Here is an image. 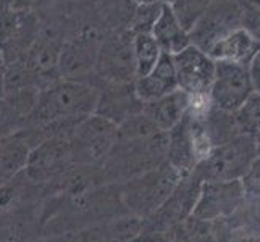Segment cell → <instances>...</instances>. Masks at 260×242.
I'll use <instances>...</instances> for the list:
<instances>
[{
  "label": "cell",
  "instance_id": "6da1fadb",
  "mask_svg": "<svg viewBox=\"0 0 260 242\" xmlns=\"http://www.w3.org/2000/svg\"><path fill=\"white\" fill-rule=\"evenodd\" d=\"M99 89L75 79L60 78L39 91L38 102L24 128H36L60 120H79L94 113Z\"/></svg>",
  "mask_w": 260,
  "mask_h": 242
},
{
  "label": "cell",
  "instance_id": "7a4b0ae2",
  "mask_svg": "<svg viewBox=\"0 0 260 242\" xmlns=\"http://www.w3.org/2000/svg\"><path fill=\"white\" fill-rule=\"evenodd\" d=\"M168 136L155 132L147 137L121 139L118 137L104 165L99 168V176L104 184L123 183L167 161Z\"/></svg>",
  "mask_w": 260,
  "mask_h": 242
},
{
  "label": "cell",
  "instance_id": "3957f363",
  "mask_svg": "<svg viewBox=\"0 0 260 242\" xmlns=\"http://www.w3.org/2000/svg\"><path fill=\"white\" fill-rule=\"evenodd\" d=\"M181 178L183 175L165 161L149 171L116 183L121 207L126 213L146 220L168 200Z\"/></svg>",
  "mask_w": 260,
  "mask_h": 242
},
{
  "label": "cell",
  "instance_id": "277c9868",
  "mask_svg": "<svg viewBox=\"0 0 260 242\" xmlns=\"http://www.w3.org/2000/svg\"><path fill=\"white\" fill-rule=\"evenodd\" d=\"M116 139L118 126L91 113L76 124L68 137L70 157L76 168L99 169L109 157Z\"/></svg>",
  "mask_w": 260,
  "mask_h": 242
},
{
  "label": "cell",
  "instance_id": "5b68a950",
  "mask_svg": "<svg viewBox=\"0 0 260 242\" xmlns=\"http://www.w3.org/2000/svg\"><path fill=\"white\" fill-rule=\"evenodd\" d=\"M257 157L254 136L236 134L235 137L215 146L199 163L192 173L201 181H231L241 179L249 165Z\"/></svg>",
  "mask_w": 260,
  "mask_h": 242
},
{
  "label": "cell",
  "instance_id": "8992f818",
  "mask_svg": "<svg viewBox=\"0 0 260 242\" xmlns=\"http://www.w3.org/2000/svg\"><path fill=\"white\" fill-rule=\"evenodd\" d=\"M136 78L133 34L128 29L105 34L97 53L92 86L129 84L134 83Z\"/></svg>",
  "mask_w": 260,
  "mask_h": 242
},
{
  "label": "cell",
  "instance_id": "52a82bcc",
  "mask_svg": "<svg viewBox=\"0 0 260 242\" xmlns=\"http://www.w3.org/2000/svg\"><path fill=\"white\" fill-rule=\"evenodd\" d=\"M104 36V32L89 26L67 31L58 58L60 78L81 81L92 86L94 66Z\"/></svg>",
  "mask_w": 260,
  "mask_h": 242
},
{
  "label": "cell",
  "instance_id": "ba28073f",
  "mask_svg": "<svg viewBox=\"0 0 260 242\" xmlns=\"http://www.w3.org/2000/svg\"><path fill=\"white\" fill-rule=\"evenodd\" d=\"M67 139H46L31 147L24 173L42 189L58 191L73 171Z\"/></svg>",
  "mask_w": 260,
  "mask_h": 242
},
{
  "label": "cell",
  "instance_id": "9c48e42d",
  "mask_svg": "<svg viewBox=\"0 0 260 242\" xmlns=\"http://www.w3.org/2000/svg\"><path fill=\"white\" fill-rule=\"evenodd\" d=\"M246 207V194L239 179L231 181H204L194 202L191 215L202 221H217L235 215Z\"/></svg>",
  "mask_w": 260,
  "mask_h": 242
},
{
  "label": "cell",
  "instance_id": "30bf717a",
  "mask_svg": "<svg viewBox=\"0 0 260 242\" xmlns=\"http://www.w3.org/2000/svg\"><path fill=\"white\" fill-rule=\"evenodd\" d=\"M254 92L249 66L235 61L215 60V78L209 98L215 109L233 113Z\"/></svg>",
  "mask_w": 260,
  "mask_h": 242
},
{
  "label": "cell",
  "instance_id": "8fae6325",
  "mask_svg": "<svg viewBox=\"0 0 260 242\" xmlns=\"http://www.w3.org/2000/svg\"><path fill=\"white\" fill-rule=\"evenodd\" d=\"M173 57L178 89L189 97L209 95L215 78V60L194 44Z\"/></svg>",
  "mask_w": 260,
  "mask_h": 242
},
{
  "label": "cell",
  "instance_id": "7c38bea8",
  "mask_svg": "<svg viewBox=\"0 0 260 242\" xmlns=\"http://www.w3.org/2000/svg\"><path fill=\"white\" fill-rule=\"evenodd\" d=\"M243 24V10L228 0H212L207 12L189 31L191 42L204 52L217 41L220 36Z\"/></svg>",
  "mask_w": 260,
  "mask_h": 242
},
{
  "label": "cell",
  "instance_id": "4fadbf2b",
  "mask_svg": "<svg viewBox=\"0 0 260 242\" xmlns=\"http://www.w3.org/2000/svg\"><path fill=\"white\" fill-rule=\"evenodd\" d=\"M99 89L94 113L118 126L131 115L139 113L144 102L134 91V83L129 84H102Z\"/></svg>",
  "mask_w": 260,
  "mask_h": 242
},
{
  "label": "cell",
  "instance_id": "5bb4252c",
  "mask_svg": "<svg viewBox=\"0 0 260 242\" xmlns=\"http://www.w3.org/2000/svg\"><path fill=\"white\" fill-rule=\"evenodd\" d=\"M258 47L260 42L254 38V34L241 24L220 36L205 52L213 60L235 61V63L249 65L250 58L254 57V53L258 50Z\"/></svg>",
  "mask_w": 260,
  "mask_h": 242
},
{
  "label": "cell",
  "instance_id": "9a60e30c",
  "mask_svg": "<svg viewBox=\"0 0 260 242\" xmlns=\"http://www.w3.org/2000/svg\"><path fill=\"white\" fill-rule=\"evenodd\" d=\"M178 89L176 71L173 65V57L162 53L158 63L152 68L147 75L139 76L134 81V91L142 102L147 103L172 94Z\"/></svg>",
  "mask_w": 260,
  "mask_h": 242
},
{
  "label": "cell",
  "instance_id": "2e32d148",
  "mask_svg": "<svg viewBox=\"0 0 260 242\" xmlns=\"http://www.w3.org/2000/svg\"><path fill=\"white\" fill-rule=\"evenodd\" d=\"M167 136H168L167 161L173 168H176L183 176L189 175L197 165L189 113H186L183 116V120L167 132Z\"/></svg>",
  "mask_w": 260,
  "mask_h": 242
},
{
  "label": "cell",
  "instance_id": "e0dca14e",
  "mask_svg": "<svg viewBox=\"0 0 260 242\" xmlns=\"http://www.w3.org/2000/svg\"><path fill=\"white\" fill-rule=\"evenodd\" d=\"M187 109H189V95L183 92L181 89H176L172 94L144 103L142 112L158 131L168 132L183 120Z\"/></svg>",
  "mask_w": 260,
  "mask_h": 242
},
{
  "label": "cell",
  "instance_id": "ac0fdd59",
  "mask_svg": "<svg viewBox=\"0 0 260 242\" xmlns=\"http://www.w3.org/2000/svg\"><path fill=\"white\" fill-rule=\"evenodd\" d=\"M150 34L158 44L160 50L164 53H168V55H176L178 52L184 50L187 46L192 44L189 31L183 28V24L179 23L172 7L167 2H164L162 12H160Z\"/></svg>",
  "mask_w": 260,
  "mask_h": 242
},
{
  "label": "cell",
  "instance_id": "d6986e66",
  "mask_svg": "<svg viewBox=\"0 0 260 242\" xmlns=\"http://www.w3.org/2000/svg\"><path fill=\"white\" fill-rule=\"evenodd\" d=\"M31 146L18 131L12 136L0 137V186L8 183L26 168Z\"/></svg>",
  "mask_w": 260,
  "mask_h": 242
},
{
  "label": "cell",
  "instance_id": "ffe728a7",
  "mask_svg": "<svg viewBox=\"0 0 260 242\" xmlns=\"http://www.w3.org/2000/svg\"><path fill=\"white\" fill-rule=\"evenodd\" d=\"M133 53H134V63H136V76H144L154 68L160 57L158 44L152 38V34H134L133 36Z\"/></svg>",
  "mask_w": 260,
  "mask_h": 242
},
{
  "label": "cell",
  "instance_id": "44dd1931",
  "mask_svg": "<svg viewBox=\"0 0 260 242\" xmlns=\"http://www.w3.org/2000/svg\"><path fill=\"white\" fill-rule=\"evenodd\" d=\"M233 116L239 134L255 136L260 132V94L254 91L236 112H233Z\"/></svg>",
  "mask_w": 260,
  "mask_h": 242
},
{
  "label": "cell",
  "instance_id": "7402d4cb",
  "mask_svg": "<svg viewBox=\"0 0 260 242\" xmlns=\"http://www.w3.org/2000/svg\"><path fill=\"white\" fill-rule=\"evenodd\" d=\"M164 2H154V4H136L134 7L133 16L128 23V31L134 34H150L152 28L157 21V18L162 12Z\"/></svg>",
  "mask_w": 260,
  "mask_h": 242
},
{
  "label": "cell",
  "instance_id": "603a6c76",
  "mask_svg": "<svg viewBox=\"0 0 260 242\" xmlns=\"http://www.w3.org/2000/svg\"><path fill=\"white\" fill-rule=\"evenodd\" d=\"M212 0H173L170 2V7L175 12L179 23L183 24L186 31H191L197 21L204 16L210 7Z\"/></svg>",
  "mask_w": 260,
  "mask_h": 242
},
{
  "label": "cell",
  "instance_id": "cb8c5ba5",
  "mask_svg": "<svg viewBox=\"0 0 260 242\" xmlns=\"http://www.w3.org/2000/svg\"><path fill=\"white\" fill-rule=\"evenodd\" d=\"M26 116L8 100L5 95L0 97V137L12 136L24 128Z\"/></svg>",
  "mask_w": 260,
  "mask_h": 242
},
{
  "label": "cell",
  "instance_id": "d4e9b609",
  "mask_svg": "<svg viewBox=\"0 0 260 242\" xmlns=\"http://www.w3.org/2000/svg\"><path fill=\"white\" fill-rule=\"evenodd\" d=\"M246 194V203L260 205V157H255L249 165L247 171L239 179Z\"/></svg>",
  "mask_w": 260,
  "mask_h": 242
},
{
  "label": "cell",
  "instance_id": "484cf974",
  "mask_svg": "<svg viewBox=\"0 0 260 242\" xmlns=\"http://www.w3.org/2000/svg\"><path fill=\"white\" fill-rule=\"evenodd\" d=\"M243 26L260 42V10H255V8H250L247 12L243 10Z\"/></svg>",
  "mask_w": 260,
  "mask_h": 242
},
{
  "label": "cell",
  "instance_id": "4316f807",
  "mask_svg": "<svg viewBox=\"0 0 260 242\" xmlns=\"http://www.w3.org/2000/svg\"><path fill=\"white\" fill-rule=\"evenodd\" d=\"M247 66H249L250 79H252V84H254V91L260 94V47L254 53V57L250 58Z\"/></svg>",
  "mask_w": 260,
  "mask_h": 242
},
{
  "label": "cell",
  "instance_id": "83f0119b",
  "mask_svg": "<svg viewBox=\"0 0 260 242\" xmlns=\"http://www.w3.org/2000/svg\"><path fill=\"white\" fill-rule=\"evenodd\" d=\"M41 0H15V7L16 10H36L39 5Z\"/></svg>",
  "mask_w": 260,
  "mask_h": 242
},
{
  "label": "cell",
  "instance_id": "f1b7e54d",
  "mask_svg": "<svg viewBox=\"0 0 260 242\" xmlns=\"http://www.w3.org/2000/svg\"><path fill=\"white\" fill-rule=\"evenodd\" d=\"M5 81H7V63L0 53V97L5 94Z\"/></svg>",
  "mask_w": 260,
  "mask_h": 242
},
{
  "label": "cell",
  "instance_id": "f546056e",
  "mask_svg": "<svg viewBox=\"0 0 260 242\" xmlns=\"http://www.w3.org/2000/svg\"><path fill=\"white\" fill-rule=\"evenodd\" d=\"M15 7V0H0V12L12 10Z\"/></svg>",
  "mask_w": 260,
  "mask_h": 242
},
{
  "label": "cell",
  "instance_id": "4dcf8cb0",
  "mask_svg": "<svg viewBox=\"0 0 260 242\" xmlns=\"http://www.w3.org/2000/svg\"><path fill=\"white\" fill-rule=\"evenodd\" d=\"M255 141V152H257V157H260V132H257L254 136Z\"/></svg>",
  "mask_w": 260,
  "mask_h": 242
},
{
  "label": "cell",
  "instance_id": "1f68e13d",
  "mask_svg": "<svg viewBox=\"0 0 260 242\" xmlns=\"http://www.w3.org/2000/svg\"><path fill=\"white\" fill-rule=\"evenodd\" d=\"M0 242H20V240L13 236H4V237H0Z\"/></svg>",
  "mask_w": 260,
  "mask_h": 242
},
{
  "label": "cell",
  "instance_id": "d6a6232c",
  "mask_svg": "<svg viewBox=\"0 0 260 242\" xmlns=\"http://www.w3.org/2000/svg\"><path fill=\"white\" fill-rule=\"evenodd\" d=\"M134 4H154V2H164V0H133Z\"/></svg>",
  "mask_w": 260,
  "mask_h": 242
}]
</instances>
